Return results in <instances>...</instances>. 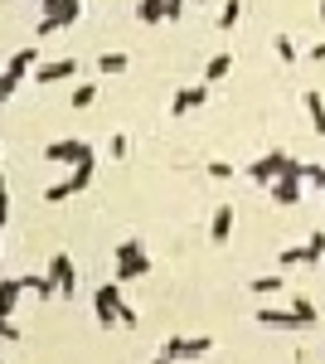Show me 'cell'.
<instances>
[{
  "instance_id": "6da1fadb",
  "label": "cell",
  "mask_w": 325,
  "mask_h": 364,
  "mask_svg": "<svg viewBox=\"0 0 325 364\" xmlns=\"http://www.w3.org/2000/svg\"><path fill=\"white\" fill-rule=\"evenodd\" d=\"M257 321L272 326V331H301V326H316V321H321V311L301 296V301H292V311H257Z\"/></svg>"
},
{
  "instance_id": "7a4b0ae2",
  "label": "cell",
  "mask_w": 325,
  "mask_h": 364,
  "mask_svg": "<svg viewBox=\"0 0 325 364\" xmlns=\"http://www.w3.org/2000/svg\"><path fill=\"white\" fill-rule=\"evenodd\" d=\"M92 161H82V166H73L68 170V180H58V185H49V190H44V199H49V204H63V199H73V195H82V190H87V185H92Z\"/></svg>"
},
{
  "instance_id": "3957f363",
  "label": "cell",
  "mask_w": 325,
  "mask_h": 364,
  "mask_svg": "<svg viewBox=\"0 0 325 364\" xmlns=\"http://www.w3.org/2000/svg\"><path fill=\"white\" fill-rule=\"evenodd\" d=\"M122 306H127V301H122V282H117V277L102 282V287H97V296H92L97 321H102V326H122Z\"/></svg>"
},
{
  "instance_id": "277c9868",
  "label": "cell",
  "mask_w": 325,
  "mask_h": 364,
  "mask_svg": "<svg viewBox=\"0 0 325 364\" xmlns=\"http://www.w3.org/2000/svg\"><path fill=\"white\" fill-rule=\"evenodd\" d=\"M44 161H54V166H82V161H92V146H87V141H49V146H44Z\"/></svg>"
},
{
  "instance_id": "5b68a950",
  "label": "cell",
  "mask_w": 325,
  "mask_h": 364,
  "mask_svg": "<svg viewBox=\"0 0 325 364\" xmlns=\"http://www.w3.org/2000/svg\"><path fill=\"white\" fill-rule=\"evenodd\" d=\"M214 350V340L209 336H170L165 340V360H199V355H209Z\"/></svg>"
},
{
  "instance_id": "8992f818",
  "label": "cell",
  "mask_w": 325,
  "mask_h": 364,
  "mask_svg": "<svg viewBox=\"0 0 325 364\" xmlns=\"http://www.w3.org/2000/svg\"><path fill=\"white\" fill-rule=\"evenodd\" d=\"M287 166H292V156H287V151H267V156H257V161L247 166V175H252L257 185H272L277 175H287Z\"/></svg>"
},
{
  "instance_id": "52a82bcc",
  "label": "cell",
  "mask_w": 325,
  "mask_h": 364,
  "mask_svg": "<svg viewBox=\"0 0 325 364\" xmlns=\"http://www.w3.org/2000/svg\"><path fill=\"white\" fill-rule=\"evenodd\" d=\"M68 78H78V58H73V54H68V58H49V63H39V68H34V83H39V87L68 83Z\"/></svg>"
},
{
  "instance_id": "ba28073f",
  "label": "cell",
  "mask_w": 325,
  "mask_h": 364,
  "mask_svg": "<svg viewBox=\"0 0 325 364\" xmlns=\"http://www.w3.org/2000/svg\"><path fill=\"white\" fill-rule=\"evenodd\" d=\"M49 277H54V287L63 296H73L78 277H73V257H68V252H54V257H49Z\"/></svg>"
},
{
  "instance_id": "9c48e42d",
  "label": "cell",
  "mask_w": 325,
  "mask_h": 364,
  "mask_svg": "<svg viewBox=\"0 0 325 364\" xmlns=\"http://www.w3.org/2000/svg\"><path fill=\"white\" fill-rule=\"evenodd\" d=\"M204 97H209V83H204V87H180V92L170 97V112H175V117L199 112V107H204Z\"/></svg>"
},
{
  "instance_id": "30bf717a",
  "label": "cell",
  "mask_w": 325,
  "mask_h": 364,
  "mask_svg": "<svg viewBox=\"0 0 325 364\" xmlns=\"http://www.w3.org/2000/svg\"><path fill=\"white\" fill-rule=\"evenodd\" d=\"M272 199H277V204H287V209L301 204V175H292V170H287V175H277V180H272Z\"/></svg>"
},
{
  "instance_id": "8fae6325",
  "label": "cell",
  "mask_w": 325,
  "mask_h": 364,
  "mask_svg": "<svg viewBox=\"0 0 325 364\" xmlns=\"http://www.w3.org/2000/svg\"><path fill=\"white\" fill-rule=\"evenodd\" d=\"M34 68H39V49H34V44H25V49H15V54H10V63H5V73H15L20 83H25V78L34 73Z\"/></svg>"
},
{
  "instance_id": "7c38bea8",
  "label": "cell",
  "mask_w": 325,
  "mask_h": 364,
  "mask_svg": "<svg viewBox=\"0 0 325 364\" xmlns=\"http://www.w3.org/2000/svg\"><path fill=\"white\" fill-rule=\"evenodd\" d=\"M325 252L316 243H297V248H282V267H316Z\"/></svg>"
},
{
  "instance_id": "4fadbf2b",
  "label": "cell",
  "mask_w": 325,
  "mask_h": 364,
  "mask_svg": "<svg viewBox=\"0 0 325 364\" xmlns=\"http://www.w3.org/2000/svg\"><path fill=\"white\" fill-rule=\"evenodd\" d=\"M44 15H49L58 29H68L82 15V0H49V5H44Z\"/></svg>"
},
{
  "instance_id": "5bb4252c",
  "label": "cell",
  "mask_w": 325,
  "mask_h": 364,
  "mask_svg": "<svg viewBox=\"0 0 325 364\" xmlns=\"http://www.w3.org/2000/svg\"><path fill=\"white\" fill-rule=\"evenodd\" d=\"M146 272H151V257H146V248H141V252H132V257H122L112 277L117 282H136V277H146Z\"/></svg>"
},
{
  "instance_id": "9a60e30c",
  "label": "cell",
  "mask_w": 325,
  "mask_h": 364,
  "mask_svg": "<svg viewBox=\"0 0 325 364\" xmlns=\"http://www.w3.org/2000/svg\"><path fill=\"white\" fill-rule=\"evenodd\" d=\"M301 107H306V117H311V132L325 136V97L316 92V87H306V92H301Z\"/></svg>"
},
{
  "instance_id": "2e32d148",
  "label": "cell",
  "mask_w": 325,
  "mask_h": 364,
  "mask_svg": "<svg viewBox=\"0 0 325 364\" xmlns=\"http://www.w3.org/2000/svg\"><path fill=\"white\" fill-rule=\"evenodd\" d=\"M209 238H214V243H228V238H233V204H218V209H214V219H209Z\"/></svg>"
},
{
  "instance_id": "e0dca14e",
  "label": "cell",
  "mask_w": 325,
  "mask_h": 364,
  "mask_svg": "<svg viewBox=\"0 0 325 364\" xmlns=\"http://www.w3.org/2000/svg\"><path fill=\"white\" fill-rule=\"evenodd\" d=\"M20 287H25V291H34L39 301H49V296H54V291H58V287H54V277H49V272H25V277H20Z\"/></svg>"
},
{
  "instance_id": "ac0fdd59",
  "label": "cell",
  "mask_w": 325,
  "mask_h": 364,
  "mask_svg": "<svg viewBox=\"0 0 325 364\" xmlns=\"http://www.w3.org/2000/svg\"><path fill=\"white\" fill-rule=\"evenodd\" d=\"M20 277H0V316H10V311L20 306Z\"/></svg>"
},
{
  "instance_id": "d6986e66",
  "label": "cell",
  "mask_w": 325,
  "mask_h": 364,
  "mask_svg": "<svg viewBox=\"0 0 325 364\" xmlns=\"http://www.w3.org/2000/svg\"><path fill=\"white\" fill-rule=\"evenodd\" d=\"M228 73H233V54H214L204 63V83H223Z\"/></svg>"
},
{
  "instance_id": "ffe728a7",
  "label": "cell",
  "mask_w": 325,
  "mask_h": 364,
  "mask_svg": "<svg viewBox=\"0 0 325 364\" xmlns=\"http://www.w3.org/2000/svg\"><path fill=\"white\" fill-rule=\"evenodd\" d=\"M136 20H146V25L165 20V0H136Z\"/></svg>"
},
{
  "instance_id": "44dd1931",
  "label": "cell",
  "mask_w": 325,
  "mask_h": 364,
  "mask_svg": "<svg viewBox=\"0 0 325 364\" xmlns=\"http://www.w3.org/2000/svg\"><path fill=\"white\" fill-rule=\"evenodd\" d=\"M97 68H102V78H107V73L117 78V73H127V68H132V58H127V54H102V58H97Z\"/></svg>"
},
{
  "instance_id": "7402d4cb",
  "label": "cell",
  "mask_w": 325,
  "mask_h": 364,
  "mask_svg": "<svg viewBox=\"0 0 325 364\" xmlns=\"http://www.w3.org/2000/svg\"><path fill=\"white\" fill-rule=\"evenodd\" d=\"M238 20H243V0H228V5H223V15H218V29H233Z\"/></svg>"
},
{
  "instance_id": "603a6c76",
  "label": "cell",
  "mask_w": 325,
  "mask_h": 364,
  "mask_svg": "<svg viewBox=\"0 0 325 364\" xmlns=\"http://www.w3.org/2000/svg\"><path fill=\"white\" fill-rule=\"evenodd\" d=\"M272 49H277L282 63H297V44H292V34H277V44H272Z\"/></svg>"
},
{
  "instance_id": "cb8c5ba5",
  "label": "cell",
  "mask_w": 325,
  "mask_h": 364,
  "mask_svg": "<svg viewBox=\"0 0 325 364\" xmlns=\"http://www.w3.org/2000/svg\"><path fill=\"white\" fill-rule=\"evenodd\" d=\"M92 97H97V83H78L73 87V107H92Z\"/></svg>"
},
{
  "instance_id": "d4e9b609",
  "label": "cell",
  "mask_w": 325,
  "mask_h": 364,
  "mask_svg": "<svg viewBox=\"0 0 325 364\" xmlns=\"http://www.w3.org/2000/svg\"><path fill=\"white\" fill-rule=\"evenodd\" d=\"M252 291L257 296H272V291H282V277L272 272V277H252Z\"/></svg>"
},
{
  "instance_id": "484cf974",
  "label": "cell",
  "mask_w": 325,
  "mask_h": 364,
  "mask_svg": "<svg viewBox=\"0 0 325 364\" xmlns=\"http://www.w3.org/2000/svg\"><path fill=\"white\" fill-rule=\"evenodd\" d=\"M107 151H112V161H127V151H132V141H127V136H112V146H107Z\"/></svg>"
},
{
  "instance_id": "4316f807",
  "label": "cell",
  "mask_w": 325,
  "mask_h": 364,
  "mask_svg": "<svg viewBox=\"0 0 325 364\" xmlns=\"http://www.w3.org/2000/svg\"><path fill=\"white\" fill-rule=\"evenodd\" d=\"M301 180H311L316 190H325V166H306V175H301Z\"/></svg>"
},
{
  "instance_id": "83f0119b",
  "label": "cell",
  "mask_w": 325,
  "mask_h": 364,
  "mask_svg": "<svg viewBox=\"0 0 325 364\" xmlns=\"http://www.w3.org/2000/svg\"><path fill=\"white\" fill-rule=\"evenodd\" d=\"M185 5H190V0H165V20H180V15H185Z\"/></svg>"
},
{
  "instance_id": "f1b7e54d",
  "label": "cell",
  "mask_w": 325,
  "mask_h": 364,
  "mask_svg": "<svg viewBox=\"0 0 325 364\" xmlns=\"http://www.w3.org/2000/svg\"><path fill=\"white\" fill-rule=\"evenodd\" d=\"M132 252H141V238H127V243H117V262H122V257H132Z\"/></svg>"
},
{
  "instance_id": "f546056e",
  "label": "cell",
  "mask_w": 325,
  "mask_h": 364,
  "mask_svg": "<svg viewBox=\"0 0 325 364\" xmlns=\"http://www.w3.org/2000/svg\"><path fill=\"white\" fill-rule=\"evenodd\" d=\"M209 175H214V180H228L233 166H228V161H209Z\"/></svg>"
},
{
  "instance_id": "4dcf8cb0",
  "label": "cell",
  "mask_w": 325,
  "mask_h": 364,
  "mask_svg": "<svg viewBox=\"0 0 325 364\" xmlns=\"http://www.w3.org/2000/svg\"><path fill=\"white\" fill-rule=\"evenodd\" d=\"M10 219V195H5V175H0V224Z\"/></svg>"
},
{
  "instance_id": "1f68e13d",
  "label": "cell",
  "mask_w": 325,
  "mask_h": 364,
  "mask_svg": "<svg viewBox=\"0 0 325 364\" xmlns=\"http://www.w3.org/2000/svg\"><path fill=\"white\" fill-rule=\"evenodd\" d=\"M34 34H39V39H49V34H58V25H54V20H49V15H44V20H39V29H34Z\"/></svg>"
},
{
  "instance_id": "d6a6232c",
  "label": "cell",
  "mask_w": 325,
  "mask_h": 364,
  "mask_svg": "<svg viewBox=\"0 0 325 364\" xmlns=\"http://www.w3.org/2000/svg\"><path fill=\"white\" fill-rule=\"evenodd\" d=\"M311 58H325V39H321V44H311Z\"/></svg>"
},
{
  "instance_id": "836d02e7",
  "label": "cell",
  "mask_w": 325,
  "mask_h": 364,
  "mask_svg": "<svg viewBox=\"0 0 325 364\" xmlns=\"http://www.w3.org/2000/svg\"><path fill=\"white\" fill-rule=\"evenodd\" d=\"M311 243H316V248H321V252H325V233H311Z\"/></svg>"
},
{
  "instance_id": "e575fe53",
  "label": "cell",
  "mask_w": 325,
  "mask_h": 364,
  "mask_svg": "<svg viewBox=\"0 0 325 364\" xmlns=\"http://www.w3.org/2000/svg\"><path fill=\"white\" fill-rule=\"evenodd\" d=\"M151 364H175V360H165V355H161V360H151Z\"/></svg>"
},
{
  "instance_id": "d590c367",
  "label": "cell",
  "mask_w": 325,
  "mask_h": 364,
  "mask_svg": "<svg viewBox=\"0 0 325 364\" xmlns=\"http://www.w3.org/2000/svg\"><path fill=\"white\" fill-rule=\"evenodd\" d=\"M321 20H325V0H321Z\"/></svg>"
},
{
  "instance_id": "8d00e7d4",
  "label": "cell",
  "mask_w": 325,
  "mask_h": 364,
  "mask_svg": "<svg viewBox=\"0 0 325 364\" xmlns=\"http://www.w3.org/2000/svg\"><path fill=\"white\" fill-rule=\"evenodd\" d=\"M0 102H5V87H0Z\"/></svg>"
},
{
  "instance_id": "74e56055",
  "label": "cell",
  "mask_w": 325,
  "mask_h": 364,
  "mask_svg": "<svg viewBox=\"0 0 325 364\" xmlns=\"http://www.w3.org/2000/svg\"><path fill=\"white\" fill-rule=\"evenodd\" d=\"M190 5H199V0H190Z\"/></svg>"
}]
</instances>
